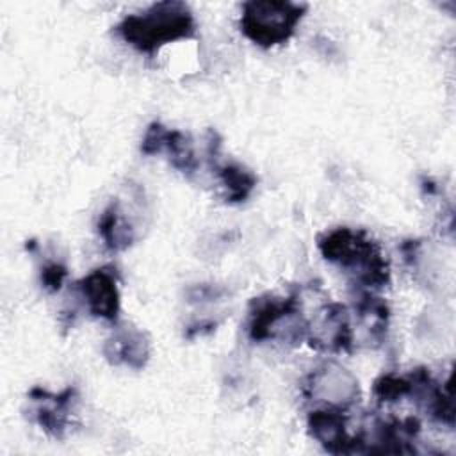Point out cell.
<instances>
[{
  "label": "cell",
  "instance_id": "12",
  "mask_svg": "<svg viewBox=\"0 0 456 456\" xmlns=\"http://www.w3.org/2000/svg\"><path fill=\"white\" fill-rule=\"evenodd\" d=\"M103 354L112 365L142 369L150 360V340L134 326H119L103 344Z\"/></svg>",
  "mask_w": 456,
  "mask_h": 456
},
{
  "label": "cell",
  "instance_id": "2",
  "mask_svg": "<svg viewBox=\"0 0 456 456\" xmlns=\"http://www.w3.org/2000/svg\"><path fill=\"white\" fill-rule=\"evenodd\" d=\"M118 36L144 55H155L164 45L196 36V21L183 2L164 0L125 16L116 25Z\"/></svg>",
  "mask_w": 456,
  "mask_h": 456
},
{
  "label": "cell",
  "instance_id": "4",
  "mask_svg": "<svg viewBox=\"0 0 456 456\" xmlns=\"http://www.w3.org/2000/svg\"><path fill=\"white\" fill-rule=\"evenodd\" d=\"M248 335L255 342L280 340L299 344L306 338V317L296 292L287 297L253 299L248 321Z\"/></svg>",
  "mask_w": 456,
  "mask_h": 456
},
{
  "label": "cell",
  "instance_id": "6",
  "mask_svg": "<svg viewBox=\"0 0 456 456\" xmlns=\"http://www.w3.org/2000/svg\"><path fill=\"white\" fill-rule=\"evenodd\" d=\"M305 392L312 401L324 403V408L337 410L349 408L360 397L358 379L347 369L335 363L315 369L308 376Z\"/></svg>",
  "mask_w": 456,
  "mask_h": 456
},
{
  "label": "cell",
  "instance_id": "8",
  "mask_svg": "<svg viewBox=\"0 0 456 456\" xmlns=\"http://www.w3.org/2000/svg\"><path fill=\"white\" fill-rule=\"evenodd\" d=\"M141 151L144 155L166 153L171 166L185 176L194 175L198 169V159L194 155L191 137L180 130H171L159 121L148 125L141 142Z\"/></svg>",
  "mask_w": 456,
  "mask_h": 456
},
{
  "label": "cell",
  "instance_id": "1",
  "mask_svg": "<svg viewBox=\"0 0 456 456\" xmlns=\"http://www.w3.org/2000/svg\"><path fill=\"white\" fill-rule=\"evenodd\" d=\"M324 260L353 274L360 287L376 290L390 283V267L379 244L365 232L338 226L317 237Z\"/></svg>",
  "mask_w": 456,
  "mask_h": 456
},
{
  "label": "cell",
  "instance_id": "11",
  "mask_svg": "<svg viewBox=\"0 0 456 456\" xmlns=\"http://www.w3.org/2000/svg\"><path fill=\"white\" fill-rule=\"evenodd\" d=\"M221 139L216 130H208V157L212 167L224 189V201L242 203L246 201L256 187V176L239 162H219Z\"/></svg>",
  "mask_w": 456,
  "mask_h": 456
},
{
  "label": "cell",
  "instance_id": "9",
  "mask_svg": "<svg viewBox=\"0 0 456 456\" xmlns=\"http://www.w3.org/2000/svg\"><path fill=\"white\" fill-rule=\"evenodd\" d=\"M310 436L331 454L360 452L358 435H349L347 417L344 410L317 408L306 419Z\"/></svg>",
  "mask_w": 456,
  "mask_h": 456
},
{
  "label": "cell",
  "instance_id": "13",
  "mask_svg": "<svg viewBox=\"0 0 456 456\" xmlns=\"http://www.w3.org/2000/svg\"><path fill=\"white\" fill-rule=\"evenodd\" d=\"M98 233L105 248L112 253L123 251L134 242V228L119 210L118 201H110L98 217Z\"/></svg>",
  "mask_w": 456,
  "mask_h": 456
},
{
  "label": "cell",
  "instance_id": "5",
  "mask_svg": "<svg viewBox=\"0 0 456 456\" xmlns=\"http://www.w3.org/2000/svg\"><path fill=\"white\" fill-rule=\"evenodd\" d=\"M306 340L310 347L324 353H349L354 344L351 317L342 303H326L306 319Z\"/></svg>",
  "mask_w": 456,
  "mask_h": 456
},
{
  "label": "cell",
  "instance_id": "3",
  "mask_svg": "<svg viewBox=\"0 0 456 456\" xmlns=\"http://www.w3.org/2000/svg\"><path fill=\"white\" fill-rule=\"evenodd\" d=\"M308 5L285 0H251L242 4L240 32L260 48L287 43L303 20Z\"/></svg>",
  "mask_w": 456,
  "mask_h": 456
},
{
  "label": "cell",
  "instance_id": "10",
  "mask_svg": "<svg viewBox=\"0 0 456 456\" xmlns=\"http://www.w3.org/2000/svg\"><path fill=\"white\" fill-rule=\"evenodd\" d=\"M80 297L93 317L118 322L119 315V289L112 267H100L77 281Z\"/></svg>",
  "mask_w": 456,
  "mask_h": 456
},
{
  "label": "cell",
  "instance_id": "7",
  "mask_svg": "<svg viewBox=\"0 0 456 456\" xmlns=\"http://www.w3.org/2000/svg\"><path fill=\"white\" fill-rule=\"evenodd\" d=\"M28 417L46 435L53 438H64L69 422L71 410L77 403V388L68 387L59 394H52L41 387H34L28 392Z\"/></svg>",
  "mask_w": 456,
  "mask_h": 456
},
{
  "label": "cell",
  "instance_id": "14",
  "mask_svg": "<svg viewBox=\"0 0 456 456\" xmlns=\"http://www.w3.org/2000/svg\"><path fill=\"white\" fill-rule=\"evenodd\" d=\"M356 315L360 328H363L370 342H381L387 333L388 324V306L381 297H376L369 292L362 294L356 303Z\"/></svg>",
  "mask_w": 456,
  "mask_h": 456
},
{
  "label": "cell",
  "instance_id": "15",
  "mask_svg": "<svg viewBox=\"0 0 456 456\" xmlns=\"http://www.w3.org/2000/svg\"><path fill=\"white\" fill-rule=\"evenodd\" d=\"M372 392L381 403H395L408 395L410 379H408V376L404 378V376H395V374H383L374 381Z\"/></svg>",
  "mask_w": 456,
  "mask_h": 456
},
{
  "label": "cell",
  "instance_id": "16",
  "mask_svg": "<svg viewBox=\"0 0 456 456\" xmlns=\"http://www.w3.org/2000/svg\"><path fill=\"white\" fill-rule=\"evenodd\" d=\"M66 278H68V267L61 262H48L46 265L41 267V283L48 292L61 290Z\"/></svg>",
  "mask_w": 456,
  "mask_h": 456
}]
</instances>
